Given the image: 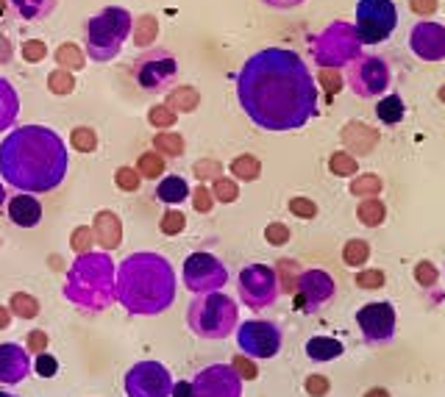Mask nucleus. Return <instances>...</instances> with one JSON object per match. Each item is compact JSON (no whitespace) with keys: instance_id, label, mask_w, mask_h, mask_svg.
<instances>
[{"instance_id":"nucleus-1","label":"nucleus","mask_w":445,"mask_h":397,"mask_svg":"<svg viewBox=\"0 0 445 397\" xmlns=\"http://www.w3.org/2000/svg\"><path fill=\"white\" fill-rule=\"evenodd\" d=\"M236 95L245 114L267 131L303 125L317 103L306 64L301 56L281 47H267L245 61L236 78Z\"/></svg>"},{"instance_id":"nucleus-2","label":"nucleus","mask_w":445,"mask_h":397,"mask_svg":"<svg viewBox=\"0 0 445 397\" xmlns=\"http://www.w3.org/2000/svg\"><path fill=\"white\" fill-rule=\"evenodd\" d=\"M64 142L45 125L14 128L0 145V176L22 192H50L64 181Z\"/></svg>"},{"instance_id":"nucleus-3","label":"nucleus","mask_w":445,"mask_h":397,"mask_svg":"<svg viewBox=\"0 0 445 397\" xmlns=\"http://www.w3.org/2000/svg\"><path fill=\"white\" fill-rule=\"evenodd\" d=\"M117 300L134 314H159L176 300V275L165 256L134 253L117 270Z\"/></svg>"},{"instance_id":"nucleus-4","label":"nucleus","mask_w":445,"mask_h":397,"mask_svg":"<svg viewBox=\"0 0 445 397\" xmlns=\"http://www.w3.org/2000/svg\"><path fill=\"white\" fill-rule=\"evenodd\" d=\"M187 325L204 339H222L236 325V303L222 292H201L187 309Z\"/></svg>"},{"instance_id":"nucleus-5","label":"nucleus","mask_w":445,"mask_h":397,"mask_svg":"<svg viewBox=\"0 0 445 397\" xmlns=\"http://www.w3.org/2000/svg\"><path fill=\"white\" fill-rule=\"evenodd\" d=\"M131 14L126 8L109 6L95 14L86 25V50L95 61H109L120 53L126 36L131 33Z\"/></svg>"},{"instance_id":"nucleus-6","label":"nucleus","mask_w":445,"mask_h":397,"mask_svg":"<svg viewBox=\"0 0 445 397\" xmlns=\"http://www.w3.org/2000/svg\"><path fill=\"white\" fill-rule=\"evenodd\" d=\"M134 78L145 92H170L173 81L179 78V64L167 50L151 47L134 61Z\"/></svg>"},{"instance_id":"nucleus-7","label":"nucleus","mask_w":445,"mask_h":397,"mask_svg":"<svg viewBox=\"0 0 445 397\" xmlns=\"http://www.w3.org/2000/svg\"><path fill=\"white\" fill-rule=\"evenodd\" d=\"M170 387L173 375L159 361H139L123 378V389L128 397H170Z\"/></svg>"},{"instance_id":"nucleus-8","label":"nucleus","mask_w":445,"mask_h":397,"mask_svg":"<svg viewBox=\"0 0 445 397\" xmlns=\"http://www.w3.org/2000/svg\"><path fill=\"white\" fill-rule=\"evenodd\" d=\"M236 342L250 359H270L281 348V331L267 320H248L236 328Z\"/></svg>"},{"instance_id":"nucleus-9","label":"nucleus","mask_w":445,"mask_h":397,"mask_svg":"<svg viewBox=\"0 0 445 397\" xmlns=\"http://www.w3.org/2000/svg\"><path fill=\"white\" fill-rule=\"evenodd\" d=\"M228 281V272L220 258L212 253H193L184 261V283L190 292H215Z\"/></svg>"},{"instance_id":"nucleus-10","label":"nucleus","mask_w":445,"mask_h":397,"mask_svg":"<svg viewBox=\"0 0 445 397\" xmlns=\"http://www.w3.org/2000/svg\"><path fill=\"white\" fill-rule=\"evenodd\" d=\"M356 33L362 42H379L387 39L395 25V11L390 0H362L356 11Z\"/></svg>"},{"instance_id":"nucleus-11","label":"nucleus","mask_w":445,"mask_h":397,"mask_svg":"<svg viewBox=\"0 0 445 397\" xmlns=\"http://www.w3.org/2000/svg\"><path fill=\"white\" fill-rule=\"evenodd\" d=\"M278 286H276V272L264 264H250L239 275V297L250 309H264L276 300Z\"/></svg>"},{"instance_id":"nucleus-12","label":"nucleus","mask_w":445,"mask_h":397,"mask_svg":"<svg viewBox=\"0 0 445 397\" xmlns=\"http://www.w3.org/2000/svg\"><path fill=\"white\" fill-rule=\"evenodd\" d=\"M195 397H239L242 395V378L236 375L234 367L228 364H215L206 367L195 375L193 381Z\"/></svg>"},{"instance_id":"nucleus-13","label":"nucleus","mask_w":445,"mask_h":397,"mask_svg":"<svg viewBox=\"0 0 445 397\" xmlns=\"http://www.w3.org/2000/svg\"><path fill=\"white\" fill-rule=\"evenodd\" d=\"M365 336L370 342H387L395 328V311L390 303H370L356 314Z\"/></svg>"},{"instance_id":"nucleus-14","label":"nucleus","mask_w":445,"mask_h":397,"mask_svg":"<svg viewBox=\"0 0 445 397\" xmlns=\"http://www.w3.org/2000/svg\"><path fill=\"white\" fill-rule=\"evenodd\" d=\"M295 292H301V303H303L306 309H317L320 303L331 300V295H334V281H331L326 272L312 270V272H306V275L298 278Z\"/></svg>"},{"instance_id":"nucleus-15","label":"nucleus","mask_w":445,"mask_h":397,"mask_svg":"<svg viewBox=\"0 0 445 397\" xmlns=\"http://www.w3.org/2000/svg\"><path fill=\"white\" fill-rule=\"evenodd\" d=\"M31 373L28 350L14 342L0 345V384H20Z\"/></svg>"},{"instance_id":"nucleus-16","label":"nucleus","mask_w":445,"mask_h":397,"mask_svg":"<svg viewBox=\"0 0 445 397\" xmlns=\"http://www.w3.org/2000/svg\"><path fill=\"white\" fill-rule=\"evenodd\" d=\"M8 219L20 228H33L42 219V203L33 198L31 192L14 195L8 200Z\"/></svg>"},{"instance_id":"nucleus-17","label":"nucleus","mask_w":445,"mask_h":397,"mask_svg":"<svg viewBox=\"0 0 445 397\" xmlns=\"http://www.w3.org/2000/svg\"><path fill=\"white\" fill-rule=\"evenodd\" d=\"M92 236H95L98 244L106 247V250L117 247L120 239H123V225H120L117 214H112V211H98V214H95V225H92Z\"/></svg>"},{"instance_id":"nucleus-18","label":"nucleus","mask_w":445,"mask_h":397,"mask_svg":"<svg viewBox=\"0 0 445 397\" xmlns=\"http://www.w3.org/2000/svg\"><path fill=\"white\" fill-rule=\"evenodd\" d=\"M418 42H429L426 47L418 50V56H423V59H440V56H445V31H440V28H435L429 22L421 25V28H415L412 45H418Z\"/></svg>"},{"instance_id":"nucleus-19","label":"nucleus","mask_w":445,"mask_h":397,"mask_svg":"<svg viewBox=\"0 0 445 397\" xmlns=\"http://www.w3.org/2000/svg\"><path fill=\"white\" fill-rule=\"evenodd\" d=\"M342 142H345L348 148H354L356 153H368V150H373V145L379 142V134H376L373 128L362 125V123H351V125L342 128Z\"/></svg>"},{"instance_id":"nucleus-20","label":"nucleus","mask_w":445,"mask_h":397,"mask_svg":"<svg viewBox=\"0 0 445 397\" xmlns=\"http://www.w3.org/2000/svg\"><path fill=\"white\" fill-rule=\"evenodd\" d=\"M156 198L162 200V203H167V205H179V203H184V200L190 198V184L181 176H167V178L159 181Z\"/></svg>"},{"instance_id":"nucleus-21","label":"nucleus","mask_w":445,"mask_h":397,"mask_svg":"<svg viewBox=\"0 0 445 397\" xmlns=\"http://www.w3.org/2000/svg\"><path fill=\"white\" fill-rule=\"evenodd\" d=\"M306 353L315 361H331V359L342 356V342L329 339V336H315V339L306 342Z\"/></svg>"},{"instance_id":"nucleus-22","label":"nucleus","mask_w":445,"mask_h":397,"mask_svg":"<svg viewBox=\"0 0 445 397\" xmlns=\"http://www.w3.org/2000/svg\"><path fill=\"white\" fill-rule=\"evenodd\" d=\"M20 111V100H17V92L11 89V84L6 78H0V131H6L14 117Z\"/></svg>"},{"instance_id":"nucleus-23","label":"nucleus","mask_w":445,"mask_h":397,"mask_svg":"<svg viewBox=\"0 0 445 397\" xmlns=\"http://www.w3.org/2000/svg\"><path fill=\"white\" fill-rule=\"evenodd\" d=\"M356 214H359V222H362V225L376 228V225H382V222H384L387 208H384V203L379 200V195H370V198H365L362 203H359Z\"/></svg>"},{"instance_id":"nucleus-24","label":"nucleus","mask_w":445,"mask_h":397,"mask_svg":"<svg viewBox=\"0 0 445 397\" xmlns=\"http://www.w3.org/2000/svg\"><path fill=\"white\" fill-rule=\"evenodd\" d=\"M198 100H201V95H198L195 86H179V89L170 92L167 106H170L173 111H193V109L198 106Z\"/></svg>"},{"instance_id":"nucleus-25","label":"nucleus","mask_w":445,"mask_h":397,"mask_svg":"<svg viewBox=\"0 0 445 397\" xmlns=\"http://www.w3.org/2000/svg\"><path fill=\"white\" fill-rule=\"evenodd\" d=\"M231 173H234V178H239V181H256L259 176H262V164H259V159L256 156H236L234 162H231Z\"/></svg>"},{"instance_id":"nucleus-26","label":"nucleus","mask_w":445,"mask_h":397,"mask_svg":"<svg viewBox=\"0 0 445 397\" xmlns=\"http://www.w3.org/2000/svg\"><path fill=\"white\" fill-rule=\"evenodd\" d=\"M376 114H379V120L387 123V125L401 123V117H404V103H401V98H398V95L384 98V100L376 106Z\"/></svg>"},{"instance_id":"nucleus-27","label":"nucleus","mask_w":445,"mask_h":397,"mask_svg":"<svg viewBox=\"0 0 445 397\" xmlns=\"http://www.w3.org/2000/svg\"><path fill=\"white\" fill-rule=\"evenodd\" d=\"M370 258V244L365 239H351L345 247H342V261L348 267H362L365 261Z\"/></svg>"},{"instance_id":"nucleus-28","label":"nucleus","mask_w":445,"mask_h":397,"mask_svg":"<svg viewBox=\"0 0 445 397\" xmlns=\"http://www.w3.org/2000/svg\"><path fill=\"white\" fill-rule=\"evenodd\" d=\"M8 311L17 314L20 320H31V317L39 314V303H36V297H31V295H25V292H17V295H11Z\"/></svg>"},{"instance_id":"nucleus-29","label":"nucleus","mask_w":445,"mask_h":397,"mask_svg":"<svg viewBox=\"0 0 445 397\" xmlns=\"http://www.w3.org/2000/svg\"><path fill=\"white\" fill-rule=\"evenodd\" d=\"M11 6L25 17V20H36L50 14V8L56 6V0H11Z\"/></svg>"},{"instance_id":"nucleus-30","label":"nucleus","mask_w":445,"mask_h":397,"mask_svg":"<svg viewBox=\"0 0 445 397\" xmlns=\"http://www.w3.org/2000/svg\"><path fill=\"white\" fill-rule=\"evenodd\" d=\"M139 178H159L165 173V156L162 153H142L137 162Z\"/></svg>"},{"instance_id":"nucleus-31","label":"nucleus","mask_w":445,"mask_h":397,"mask_svg":"<svg viewBox=\"0 0 445 397\" xmlns=\"http://www.w3.org/2000/svg\"><path fill=\"white\" fill-rule=\"evenodd\" d=\"M56 64L59 67H67V70H81L84 67V53L78 50V45L67 42L56 50Z\"/></svg>"},{"instance_id":"nucleus-32","label":"nucleus","mask_w":445,"mask_h":397,"mask_svg":"<svg viewBox=\"0 0 445 397\" xmlns=\"http://www.w3.org/2000/svg\"><path fill=\"white\" fill-rule=\"evenodd\" d=\"M156 153L162 156H170V159H179L184 153V139L179 134H156Z\"/></svg>"},{"instance_id":"nucleus-33","label":"nucleus","mask_w":445,"mask_h":397,"mask_svg":"<svg viewBox=\"0 0 445 397\" xmlns=\"http://www.w3.org/2000/svg\"><path fill=\"white\" fill-rule=\"evenodd\" d=\"M356 159L351 156V153H345V150H340V153H334L331 159H329V170L334 173V176H342V178H348V176H356Z\"/></svg>"},{"instance_id":"nucleus-34","label":"nucleus","mask_w":445,"mask_h":397,"mask_svg":"<svg viewBox=\"0 0 445 397\" xmlns=\"http://www.w3.org/2000/svg\"><path fill=\"white\" fill-rule=\"evenodd\" d=\"M382 178L379 176H373V173H368V176H359L356 181H351V192L354 195H359V198H370V195H379L382 192Z\"/></svg>"},{"instance_id":"nucleus-35","label":"nucleus","mask_w":445,"mask_h":397,"mask_svg":"<svg viewBox=\"0 0 445 397\" xmlns=\"http://www.w3.org/2000/svg\"><path fill=\"white\" fill-rule=\"evenodd\" d=\"M176 111L165 103V106H153L151 111H148V123L153 125V128H173L176 125Z\"/></svg>"},{"instance_id":"nucleus-36","label":"nucleus","mask_w":445,"mask_h":397,"mask_svg":"<svg viewBox=\"0 0 445 397\" xmlns=\"http://www.w3.org/2000/svg\"><path fill=\"white\" fill-rule=\"evenodd\" d=\"M70 139H73V148H78L84 153H92L98 148V134L92 128H75Z\"/></svg>"},{"instance_id":"nucleus-37","label":"nucleus","mask_w":445,"mask_h":397,"mask_svg":"<svg viewBox=\"0 0 445 397\" xmlns=\"http://www.w3.org/2000/svg\"><path fill=\"white\" fill-rule=\"evenodd\" d=\"M114 181H117V187H120L123 192H137V189H139V184H142L139 173H137V170H131V167H120V170L114 173Z\"/></svg>"},{"instance_id":"nucleus-38","label":"nucleus","mask_w":445,"mask_h":397,"mask_svg":"<svg viewBox=\"0 0 445 397\" xmlns=\"http://www.w3.org/2000/svg\"><path fill=\"white\" fill-rule=\"evenodd\" d=\"M33 370H36L39 378H53V375L59 373V361H56L47 350H42V353H36V359H33Z\"/></svg>"},{"instance_id":"nucleus-39","label":"nucleus","mask_w":445,"mask_h":397,"mask_svg":"<svg viewBox=\"0 0 445 397\" xmlns=\"http://www.w3.org/2000/svg\"><path fill=\"white\" fill-rule=\"evenodd\" d=\"M212 198L220 200V203H234V200L239 198L236 181H231V178H215V192H212Z\"/></svg>"},{"instance_id":"nucleus-40","label":"nucleus","mask_w":445,"mask_h":397,"mask_svg":"<svg viewBox=\"0 0 445 397\" xmlns=\"http://www.w3.org/2000/svg\"><path fill=\"white\" fill-rule=\"evenodd\" d=\"M187 228V217L181 214V211H167L165 217H162V233H167V236H176V233H181Z\"/></svg>"},{"instance_id":"nucleus-41","label":"nucleus","mask_w":445,"mask_h":397,"mask_svg":"<svg viewBox=\"0 0 445 397\" xmlns=\"http://www.w3.org/2000/svg\"><path fill=\"white\" fill-rule=\"evenodd\" d=\"M356 286L359 289H382L384 286V272L382 270H362L356 272Z\"/></svg>"},{"instance_id":"nucleus-42","label":"nucleus","mask_w":445,"mask_h":397,"mask_svg":"<svg viewBox=\"0 0 445 397\" xmlns=\"http://www.w3.org/2000/svg\"><path fill=\"white\" fill-rule=\"evenodd\" d=\"M289 211L295 217H301V219H312L317 214V205H315V200L309 198H292L289 200Z\"/></svg>"},{"instance_id":"nucleus-43","label":"nucleus","mask_w":445,"mask_h":397,"mask_svg":"<svg viewBox=\"0 0 445 397\" xmlns=\"http://www.w3.org/2000/svg\"><path fill=\"white\" fill-rule=\"evenodd\" d=\"M153 36H156V20L145 14V17L139 20V33H137L134 39H137V45H142V47H148V45L153 42Z\"/></svg>"},{"instance_id":"nucleus-44","label":"nucleus","mask_w":445,"mask_h":397,"mask_svg":"<svg viewBox=\"0 0 445 397\" xmlns=\"http://www.w3.org/2000/svg\"><path fill=\"white\" fill-rule=\"evenodd\" d=\"M47 84H50V92H56V95H70L75 89V84H73V78L67 72H50Z\"/></svg>"},{"instance_id":"nucleus-45","label":"nucleus","mask_w":445,"mask_h":397,"mask_svg":"<svg viewBox=\"0 0 445 397\" xmlns=\"http://www.w3.org/2000/svg\"><path fill=\"white\" fill-rule=\"evenodd\" d=\"M264 239H267L270 244H287V242H289V228H287L284 222H270V225L264 228Z\"/></svg>"},{"instance_id":"nucleus-46","label":"nucleus","mask_w":445,"mask_h":397,"mask_svg":"<svg viewBox=\"0 0 445 397\" xmlns=\"http://www.w3.org/2000/svg\"><path fill=\"white\" fill-rule=\"evenodd\" d=\"M415 281H418L421 286H435V283H437V267H435L432 261H421V264L415 267Z\"/></svg>"},{"instance_id":"nucleus-47","label":"nucleus","mask_w":445,"mask_h":397,"mask_svg":"<svg viewBox=\"0 0 445 397\" xmlns=\"http://www.w3.org/2000/svg\"><path fill=\"white\" fill-rule=\"evenodd\" d=\"M193 205H195V211L209 214V211H212V205H215L212 192H209L206 187H195V189H193Z\"/></svg>"},{"instance_id":"nucleus-48","label":"nucleus","mask_w":445,"mask_h":397,"mask_svg":"<svg viewBox=\"0 0 445 397\" xmlns=\"http://www.w3.org/2000/svg\"><path fill=\"white\" fill-rule=\"evenodd\" d=\"M220 162H215V159H204V162H198L195 164V176L198 178H204V181H212V178H220Z\"/></svg>"},{"instance_id":"nucleus-49","label":"nucleus","mask_w":445,"mask_h":397,"mask_svg":"<svg viewBox=\"0 0 445 397\" xmlns=\"http://www.w3.org/2000/svg\"><path fill=\"white\" fill-rule=\"evenodd\" d=\"M320 84H323L331 95H337V92L342 89V78H340V72L331 70V67H323V70H320Z\"/></svg>"},{"instance_id":"nucleus-50","label":"nucleus","mask_w":445,"mask_h":397,"mask_svg":"<svg viewBox=\"0 0 445 397\" xmlns=\"http://www.w3.org/2000/svg\"><path fill=\"white\" fill-rule=\"evenodd\" d=\"M329 389H331L329 378H323V375H309V378H306V392L312 397H326Z\"/></svg>"},{"instance_id":"nucleus-51","label":"nucleus","mask_w":445,"mask_h":397,"mask_svg":"<svg viewBox=\"0 0 445 397\" xmlns=\"http://www.w3.org/2000/svg\"><path fill=\"white\" fill-rule=\"evenodd\" d=\"M89 242H92V231L89 228H78L73 233V250L75 253H86L89 250Z\"/></svg>"},{"instance_id":"nucleus-52","label":"nucleus","mask_w":445,"mask_h":397,"mask_svg":"<svg viewBox=\"0 0 445 397\" xmlns=\"http://www.w3.org/2000/svg\"><path fill=\"white\" fill-rule=\"evenodd\" d=\"M231 367H234V370H236V375H239V378H245V381L256 378V367H253V364H250V361H248L245 356H236Z\"/></svg>"},{"instance_id":"nucleus-53","label":"nucleus","mask_w":445,"mask_h":397,"mask_svg":"<svg viewBox=\"0 0 445 397\" xmlns=\"http://www.w3.org/2000/svg\"><path fill=\"white\" fill-rule=\"evenodd\" d=\"M437 6H440L437 0H409V8H412L415 14H426V17H429V14H435V11H437Z\"/></svg>"},{"instance_id":"nucleus-54","label":"nucleus","mask_w":445,"mask_h":397,"mask_svg":"<svg viewBox=\"0 0 445 397\" xmlns=\"http://www.w3.org/2000/svg\"><path fill=\"white\" fill-rule=\"evenodd\" d=\"M28 348H31L33 353H42V350L47 348V336H45L42 331H31V334H28Z\"/></svg>"},{"instance_id":"nucleus-55","label":"nucleus","mask_w":445,"mask_h":397,"mask_svg":"<svg viewBox=\"0 0 445 397\" xmlns=\"http://www.w3.org/2000/svg\"><path fill=\"white\" fill-rule=\"evenodd\" d=\"M170 397H195V387L193 381H179L170 387Z\"/></svg>"},{"instance_id":"nucleus-56","label":"nucleus","mask_w":445,"mask_h":397,"mask_svg":"<svg viewBox=\"0 0 445 397\" xmlns=\"http://www.w3.org/2000/svg\"><path fill=\"white\" fill-rule=\"evenodd\" d=\"M281 275H284V292H295V281H292V272H295V264L289 261H281Z\"/></svg>"},{"instance_id":"nucleus-57","label":"nucleus","mask_w":445,"mask_h":397,"mask_svg":"<svg viewBox=\"0 0 445 397\" xmlns=\"http://www.w3.org/2000/svg\"><path fill=\"white\" fill-rule=\"evenodd\" d=\"M45 56V45L42 42H25V59L33 61V59H42Z\"/></svg>"},{"instance_id":"nucleus-58","label":"nucleus","mask_w":445,"mask_h":397,"mask_svg":"<svg viewBox=\"0 0 445 397\" xmlns=\"http://www.w3.org/2000/svg\"><path fill=\"white\" fill-rule=\"evenodd\" d=\"M267 6H276V8H292V6H298V3H303V0H264Z\"/></svg>"},{"instance_id":"nucleus-59","label":"nucleus","mask_w":445,"mask_h":397,"mask_svg":"<svg viewBox=\"0 0 445 397\" xmlns=\"http://www.w3.org/2000/svg\"><path fill=\"white\" fill-rule=\"evenodd\" d=\"M8 322H11V311H8L6 306H0V331L8 328Z\"/></svg>"},{"instance_id":"nucleus-60","label":"nucleus","mask_w":445,"mask_h":397,"mask_svg":"<svg viewBox=\"0 0 445 397\" xmlns=\"http://www.w3.org/2000/svg\"><path fill=\"white\" fill-rule=\"evenodd\" d=\"M365 397H390V392H387V389H370Z\"/></svg>"},{"instance_id":"nucleus-61","label":"nucleus","mask_w":445,"mask_h":397,"mask_svg":"<svg viewBox=\"0 0 445 397\" xmlns=\"http://www.w3.org/2000/svg\"><path fill=\"white\" fill-rule=\"evenodd\" d=\"M437 98H440V100H443V103H445V84H443V86H440V92H437Z\"/></svg>"},{"instance_id":"nucleus-62","label":"nucleus","mask_w":445,"mask_h":397,"mask_svg":"<svg viewBox=\"0 0 445 397\" xmlns=\"http://www.w3.org/2000/svg\"><path fill=\"white\" fill-rule=\"evenodd\" d=\"M0 397H17V395H8V392H3V389H0Z\"/></svg>"}]
</instances>
